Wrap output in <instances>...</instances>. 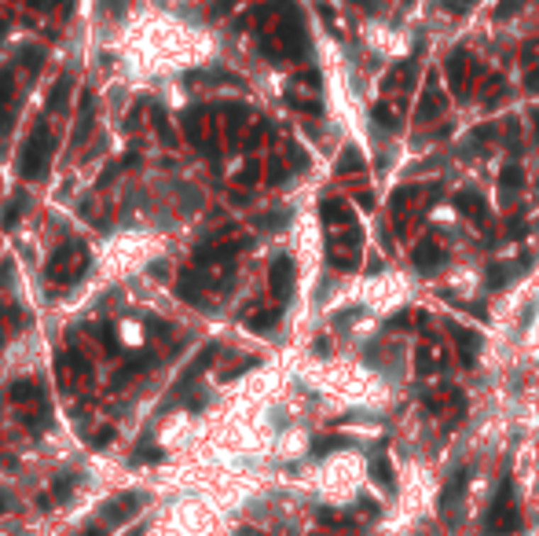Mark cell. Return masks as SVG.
Instances as JSON below:
<instances>
[{
    "instance_id": "e0dca14e",
    "label": "cell",
    "mask_w": 539,
    "mask_h": 536,
    "mask_svg": "<svg viewBox=\"0 0 539 536\" xmlns=\"http://www.w3.org/2000/svg\"><path fill=\"white\" fill-rule=\"evenodd\" d=\"M323 221L330 228H352V209L345 199H323Z\"/></svg>"
},
{
    "instance_id": "83f0119b",
    "label": "cell",
    "mask_w": 539,
    "mask_h": 536,
    "mask_svg": "<svg viewBox=\"0 0 539 536\" xmlns=\"http://www.w3.org/2000/svg\"><path fill=\"white\" fill-rule=\"evenodd\" d=\"M26 206V195H15L11 199V206H8V213H4V228H11L15 224V217H18V209Z\"/></svg>"
},
{
    "instance_id": "74e56055",
    "label": "cell",
    "mask_w": 539,
    "mask_h": 536,
    "mask_svg": "<svg viewBox=\"0 0 539 536\" xmlns=\"http://www.w3.org/2000/svg\"><path fill=\"white\" fill-rule=\"evenodd\" d=\"M111 437H114V430H111V426H106V430H99V434L92 437V448H103V444L111 441Z\"/></svg>"
},
{
    "instance_id": "9a60e30c",
    "label": "cell",
    "mask_w": 539,
    "mask_h": 536,
    "mask_svg": "<svg viewBox=\"0 0 539 536\" xmlns=\"http://www.w3.org/2000/svg\"><path fill=\"white\" fill-rule=\"evenodd\" d=\"M455 209L462 213L466 221H473V224H488V206H484V199L477 195V191H459V195H455Z\"/></svg>"
},
{
    "instance_id": "ac0fdd59",
    "label": "cell",
    "mask_w": 539,
    "mask_h": 536,
    "mask_svg": "<svg viewBox=\"0 0 539 536\" xmlns=\"http://www.w3.org/2000/svg\"><path fill=\"white\" fill-rule=\"evenodd\" d=\"M143 503V496H136V492H128V496H121V500H114V503H106L103 507V518L111 522V525H118V522H125L128 514H133L136 507Z\"/></svg>"
},
{
    "instance_id": "603a6c76",
    "label": "cell",
    "mask_w": 539,
    "mask_h": 536,
    "mask_svg": "<svg viewBox=\"0 0 539 536\" xmlns=\"http://www.w3.org/2000/svg\"><path fill=\"white\" fill-rule=\"evenodd\" d=\"M338 173L349 177V173H363V155L356 151V147H345V155L338 162Z\"/></svg>"
},
{
    "instance_id": "9c48e42d",
    "label": "cell",
    "mask_w": 539,
    "mask_h": 536,
    "mask_svg": "<svg viewBox=\"0 0 539 536\" xmlns=\"http://www.w3.org/2000/svg\"><path fill=\"white\" fill-rule=\"evenodd\" d=\"M469 70H473V59H469V52H466V48L451 52V59H448V81H451V92H455L459 99H466Z\"/></svg>"
},
{
    "instance_id": "ba28073f",
    "label": "cell",
    "mask_w": 539,
    "mask_h": 536,
    "mask_svg": "<svg viewBox=\"0 0 539 536\" xmlns=\"http://www.w3.org/2000/svg\"><path fill=\"white\" fill-rule=\"evenodd\" d=\"M444 111H448V96L440 92L437 74H429V77H426V92H422V99H418V106H415V121L426 125V121L440 118Z\"/></svg>"
},
{
    "instance_id": "7402d4cb",
    "label": "cell",
    "mask_w": 539,
    "mask_h": 536,
    "mask_svg": "<svg viewBox=\"0 0 539 536\" xmlns=\"http://www.w3.org/2000/svg\"><path fill=\"white\" fill-rule=\"evenodd\" d=\"M491 140H495V128H491V125H481V128H473V133H469L466 151H473V147H477V155H488Z\"/></svg>"
},
{
    "instance_id": "7a4b0ae2",
    "label": "cell",
    "mask_w": 539,
    "mask_h": 536,
    "mask_svg": "<svg viewBox=\"0 0 539 536\" xmlns=\"http://www.w3.org/2000/svg\"><path fill=\"white\" fill-rule=\"evenodd\" d=\"M517 525H521V507H517V500H513V485L503 481L499 492H495V500H491V507H488L484 529H488V536H506Z\"/></svg>"
},
{
    "instance_id": "ab89813d",
    "label": "cell",
    "mask_w": 539,
    "mask_h": 536,
    "mask_svg": "<svg viewBox=\"0 0 539 536\" xmlns=\"http://www.w3.org/2000/svg\"><path fill=\"white\" fill-rule=\"evenodd\" d=\"M356 202H360L363 209H374V195H371V191H360V195H356Z\"/></svg>"
},
{
    "instance_id": "8d00e7d4",
    "label": "cell",
    "mask_w": 539,
    "mask_h": 536,
    "mask_svg": "<svg viewBox=\"0 0 539 536\" xmlns=\"http://www.w3.org/2000/svg\"><path fill=\"white\" fill-rule=\"evenodd\" d=\"M535 55H539V40H528V45L521 48V59H525V62H532Z\"/></svg>"
},
{
    "instance_id": "f546056e",
    "label": "cell",
    "mask_w": 539,
    "mask_h": 536,
    "mask_svg": "<svg viewBox=\"0 0 539 536\" xmlns=\"http://www.w3.org/2000/svg\"><path fill=\"white\" fill-rule=\"evenodd\" d=\"M70 488H74V478H59V481H55V488H52V496H55V500H67V496H70Z\"/></svg>"
},
{
    "instance_id": "ee69618b",
    "label": "cell",
    "mask_w": 539,
    "mask_h": 536,
    "mask_svg": "<svg viewBox=\"0 0 539 536\" xmlns=\"http://www.w3.org/2000/svg\"><path fill=\"white\" fill-rule=\"evenodd\" d=\"M84 536H103V532H99V529H89V532H84Z\"/></svg>"
},
{
    "instance_id": "f1b7e54d",
    "label": "cell",
    "mask_w": 539,
    "mask_h": 536,
    "mask_svg": "<svg viewBox=\"0 0 539 536\" xmlns=\"http://www.w3.org/2000/svg\"><path fill=\"white\" fill-rule=\"evenodd\" d=\"M67 89H70V77H62V81H59V89H55V96L48 99V106H52V111H59V106L67 103Z\"/></svg>"
},
{
    "instance_id": "8992f818",
    "label": "cell",
    "mask_w": 539,
    "mask_h": 536,
    "mask_svg": "<svg viewBox=\"0 0 539 536\" xmlns=\"http://www.w3.org/2000/svg\"><path fill=\"white\" fill-rule=\"evenodd\" d=\"M426 404H429L433 415L444 419V426H459L462 415H466V397H462V390H455V385H444L440 393L426 397Z\"/></svg>"
},
{
    "instance_id": "836d02e7",
    "label": "cell",
    "mask_w": 539,
    "mask_h": 536,
    "mask_svg": "<svg viewBox=\"0 0 539 536\" xmlns=\"http://www.w3.org/2000/svg\"><path fill=\"white\" fill-rule=\"evenodd\" d=\"M444 11L462 15V11H469V0H444Z\"/></svg>"
},
{
    "instance_id": "2e32d148",
    "label": "cell",
    "mask_w": 539,
    "mask_h": 536,
    "mask_svg": "<svg viewBox=\"0 0 539 536\" xmlns=\"http://www.w3.org/2000/svg\"><path fill=\"white\" fill-rule=\"evenodd\" d=\"M521 187H525V169L517 162L503 165V173H499V195H503V202H513L517 195H521Z\"/></svg>"
},
{
    "instance_id": "4fadbf2b",
    "label": "cell",
    "mask_w": 539,
    "mask_h": 536,
    "mask_svg": "<svg viewBox=\"0 0 539 536\" xmlns=\"http://www.w3.org/2000/svg\"><path fill=\"white\" fill-rule=\"evenodd\" d=\"M448 334L455 338V349H459L462 368H473V360H477V349H481L477 331H466V327H455V324H451V327H448Z\"/></svg>"
},
{
    "instance_id": "ffe728a7",
    "label": "cell",
    "mask_w": 539,
    "mask_h": 536,
    "mask_svg": "<svg viewBox=\"0 0 539 536\" xmlns=\"http://www.w3.org/2000/svg\"><path fill=\"white\" fill-rule=\"evenodd\" d=\"M407 84H411V62H400V67L382 81V92H385V96H389V92H396V96H400V92L407 89Z\"/></svg>"
},
{
    "instance_id": "d6986e66",
    "label": "cell",
    "mask_w": 539,
    "mask_h": 536,
    "mask_svg": "<svg viewBox=\"0 0 539 536\" xmlns=\"http://www.w3.org/2000/svg\"><path fill=\"white\" fill-rule=\"evenodd\" d=\"M11 400L15 404H45V390H40V385L37 382H15L11 385Z\"/></svg>"
},
{
    "instance_id": "60d3db41",
    "label": "cell",
    "mask_w": 539,
    "mask_h": 536,
    "mask_svg": "<svg viewBox=\"0 0 539 536\" xmlns=\"http://www.w3.org/2000/svg\"><path fill=\"white\" fill-rule=\"evenodd\" d=\"M532 136H535V143H539V106H532Z\"/></svg>"
},
{
    "instance_id": "277c9868",
    "label": "cell",
    "mask_w": 539,
    "mask_h": 536,
    "mask_svg": "<svg viewBox=\"0 0 539 536\" xmlns=\"http://www.w3.org/2000/svg\"><path fill=\"white\" fill-rule=\"evenodd\" d=\"M48 162H52V133H48V125H37L30 143H26V151H23V158H18V173H23L26 180H40Z\"/></svg>"
},
{
    "instance_id": "52a82bcc",
    "label": "cell",
    "mask_w": 539,
    "mask_h": 536,
    "mask_svg": "<svg viewBox=\"0 0 539 536\" xmlns=\"http://www.w3.org/2000/svg\"><path fill=\"white\" fill-rule=\"evenodd\" d=\"M440 195V187L433 184V187H418V184H407V187H400L396 195H393V213H396V221H407V213H422L429 202H433Z\"/></svg>"
},
{
    "instance_id": "4dcf8cb0",
    "label": "cell",
    "mask_w": 539,
    "mask_h": 536,
    "mask_svg": "<svg viewBox=\"0 0 539 536\" xmlns=\"http://www.w3.org/2000/svg\"><path fill=\"white\" fill-rule=\"evenodd\" d=\"M521 4H525V0H503V4L495 8V18H506V15H513L517 8H521Z\"/></svg>"
},
{
    "instance_id": "7c38bea8",
    "label": "cell",
    "mask_w": 539,
    "mask_h": 536,
    "mask_svg": "<svg viewBox=\"0 0 539 536\" xmlns=\"http://www.w3.org/2000/svg\"><path fill=\"white\" fill-rule=\"evenodd\" d=\"M444 246H440V239H433V235H426V239H418V246H415V253H411V261H415V268L418 272H437V265L444 261Z\"/></svg>"
},
{
    "instance_id": "5b68a950",
    "label": "cell",
    "mask_w": 539,
    "mask_h": 536,
    "mask_svg": "<svg viewBox=\"0 0 539 536\" xmlns=\"http://www.w3.org/2000/svg\"><path fill=\"white\" fill-rule=\"evenodd\" d=\"M360 246H363V231L352 224V228H345L341 235H334V239L327 243V257H330V265L341 268V272H352L360 268Z\"/></svg>"
},
{
    "instance_id": "d4e9b609",
    "label": "cell",
    "mask_w": 539,
    "mask_h": 536,
    "mask_svg": "<svg viewBox=\"0 0 539 536\" xmlns=\"http://www.w3.org/2000/svg\"><path fill=\"white\" fill-rule=\"evenodd\" d=\"M275 319H279L275 309H261V312H250V327H253V331H268Z\"/></svg>"
},
{
    "instance_id": "b9f144b4",
    "label": "cell",
    "mask_w": 539,
    "mask_h": 536,
    "mask_svg": "<svg viewBox=\"0 0 539 536\" xmlns=\"http://www.w3.org/2000/svg\"><path fill=\"white\" fill-rule=\"evenodd\" d=\"M8 500H11V496H8V492H0V514H4V510H8Z\"/></svg>"
},
{
    "instance_id": "f35d334b",
    "label": "cell",
    "mask_w": 539,
    "mask_h": 536,
    "mask_svg": "<svg viewBox=\"0 0 539 536\" xmlns=\"http://www.w3.org/2000/svg\"><path fill=\"white\" fill-rule=\"evenodd\" d=\"M253 177H257V165L250 162V165L243 169V173H239V184H253Z\"/></svg>"
},
{
    "instance_id": "d6a6232c",
    "label": "cell",
    "mask_w": 539,
    "mask_h": 536,
    "mask_svg": "<svg viewBox=\"0 0 539 536\" xmlns=\"http://www.w3.org/2000/svg\"><path fill=\"white\" fill-rule=\"evenodd\" d=\"M503 283H506L503 265H491V272H488V287H503Z\"/></svg>"
},
{
    "instance_id": "4316f807",
    "label": "cell",
    "mask_w": 539,
    "mask_h": 536,
    "mask_svg": "<svg viewBox=\"0 0 539 536\" xmlns=\"http://www.w3.org/2000/svg\"><path fill=\"white\" fill-rule=\"evenodd\" d=\"M319 522H323V525H338V529L352 525V518H349V514H338V510H319Z\"/></svg>"
},
{
    "instance_id": "1f68e13d",
    "label": "cell",
    "mask_w": 539,
    "mask_h": 536,
    "mask_svg": "<svg viewBox=\"0 0 539 536\" xmlns=\"http://www.w3.org/2000/svg\"><path fill=\"white\" fill-rule=\"evenodd\" d=\"M411 319H415L411 312H396V316H393V319H389V324H385V327H389V331H404L407 324H411Z\"/></svg>"
},
{
    "instance_id": "5bb4252c",
    "label": "cell",
    "mask_w": 539,
    "mask_h": 536,
    "mask_svg": "<svg viewBox=\"0 0 539 536\" xmlns=\"http://www.w3.org/2000/svg\"><path fill=\"white\" fill-rule=\"evenodd\" d=\"M444 363H448V356L437 341H426V346L415 349V375H433V371L444 368Z\"/></svg>"
},
{
    "instance_id": "7bdbcfd3",
    "label": "cell",
    "mask_w": 539,
    "mask_h": 536,
    "mask_svg": "<svg viewBox=\"0 0 539 536\" xmlns=\"http://www.w3.org/2000/svg\"><path fill=\"white\" fill-rule=\"evenodd\" d=\"M352 4H363V8H374V0H352Z\"/></svg>"
},
{
    "instance_id": "44dd1931",
    "label": "cell",
    "mask_w": 539,
    "mask_h": 536,
    "mask_svg": "<svg viewBox=\"0 0 539 536\" xmlns=\"http://www.w3.org/2000/svg\"><path fill=\"white\" fill-rule=\"evenodd\" d=\"M371 478L382 485V488H393V463L385 452H374L371 456Z\"/></svg>"
},
{
    "instance_id": "30bf717a",
    "label": "cell",
    "mask_w": 539,
    "mask_h": 536,
    "mask_svg": "<svg viewBox=\"0 0 539 536\" xmlns=\"http://www.w3.org/2000/svg\"><path fill=\"white\" fill-rule=\"evenodd\" d=\"M268 287H272V294L279 297V302H287V297H290V290H294V261H290V257H275V261H272Z\"/></svg>"
},
{
    "instance_id": "6da1fadb",
    "label": "cell",
    "mask_w": 539,
    "mask_h": 536,
    "mask_svg": "<svg viewBox=\"0 0 539 536\" xmlns=\"http://www.w3.org/2000/svg\"><path fill=\"white\" fill-rule=\"evenodd\" d=\"M261 45L275 59H294L305 52V23H301V11L294 8V0H279L272 8V23L265 26Z\"/></svg>"
},
{
    "instance_id": "cb8c5ba5",
    "label": "cell",
    "mask_w": 539,
    "mask_h": 536,
    "mask_svg": "<svg viewBox=\"0 0 539 536\" xmlns=\"http://www.w3.org/2000/svg\"><path fill=\"white\" fill-rule=\"evenodd\" d=\"M503 89H506V77H503V74H491V77L484 81V89H481V92H484V103H495V99L503 96Z\"/></svg>"
},
{
    "instance_id": "d590c367",
    "label": "cell",
    "mask_w": 539,
    "mask_h": 536,
    "mask_svg": "<svg viewBox=\"0 0 539 536\" xmlns=\"http://www.w3.org/2000/svg\"><path fill=\"white\" fill-rule=\"evenodd\" d=\"M525 89H528V92H539V67H532V70L525 74Z\"/></svg>"
},
{
    "instance_id": "484cf974",
    "label": "cell",
    "mask_w": 539,
    "mask_h": 536,
    "mask_svg": "<svg viewBox=\"0 0 539 536\" xmlns=\"http://www.w3.org/2000/svg\"><path fill=\"white\" fill-rule=\"evenodd\" d=\"M374 121H378L382 128H396V125H400V121H396V111H393L389 103H378V106H374Z\"/></svg>"
},
{
    "instance_id": "8fae6325",
    "label": "cell",
    "mask_w": 539,
    "mask_h": 536,
    "mask_svg": "<svg viewBox=\"0 0 539 536\" xmlns=\"http://www.w3.org/2000/svg\"><path fill=\"white\" fill-rule=\"evenodd\" d=\"M466 485H469V466H459L455 474L448 478L444 492H440V514L448 518V510H459L462 496H466Z\"/></svg>"
},
{
    "instance_id": "e575fe53",
    "label": "cell",
    "mask_w": 539,
    "mask_h": 536,
    "mask_svg": "<svg viewBox=\"0 0 539 536\" xmlns=\"http://www.w3.org/2000/svg\"><path fill=\"white\" fill-rule=\"evenodd\" d=\"M330 448H338V437H319L312 452H316V456H323V452H330Z\"/></svg>"
},
{
    "instance_id": "3957f363",
    "label": "cell",
    "mask_w": 539,
    "mask_h": 536,
    "mask_svg": "<svg viewBox=\"0 0 539 536\" xmlns=\"http://www.w3.org/2000/svg\"><path fill=\"white\" fill-rule=\"evenodd\" d=\"M84 272H89V253H84L81 243L59 246L55 257L48 261V280H52V283H77Z\"/></svg>"
}]
</instances>
